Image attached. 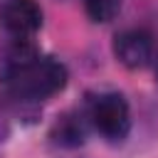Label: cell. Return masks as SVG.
Wrapping results in <instances>:
<instances>
[{
  "label": "cell",
  "mask_w": 158,
  "mask_h": 158,
  "mask_svg": "<svg viewBox=\"0 0 158 158\" xmlns=\"http://www.w3.org/2000/svg\"><path fill=\"white\" fill-rule=\"evenodd\" d=\"M67 67L54 57H35L32 62L5 72V86L15 99L44 101L67 86Z\"/></svg>",
  "instance_id": "6da1fadb"
},
{
  "label": "cell",
  "mask_w": 158,
  "mask_h": 158,
  "mask_svg": "<svg viewBox=\"0 0 158 158\" xmlns=\"http://www.w3.org/2000/svg\"><path fill=\"white\" fill-rule=\"evenodd\" d=\"M89 118H91L94 128H96L106 141H123V138L128 136L131 111H128V101H126L118 91L99 94V96L91 101Z\"/></svg>",
  "instance_id": "7a4b0ae2"
},
{
  "label": "cell",
  "mask_w": 158,
  "mask_h": 158,
  "mask_svg": "<svg viewBox=\"0 0 158 158\" xmlns=\"http://www.w3.org/2000/svg\"><path fill=\"white\" fill-rule=\"evenodd\" d=\"M0 25L10 37H32L42 27V7L37 0H5L0 5Z\"/></svg>",
  "instance_id": "3957f363"
},
{
  "label": "cell",
  "mask_w": 158,
  "mask_h": 158,
  "mask_svg": "<svg viewBox=\"0 0 158 158\" xmlns=\"http://www.w3.org/2000/svg\"><path fill=\"white\" fill-rule=\"evenodd\" d=\"M114 54L126 69H143L153 59V37L138 27L121 30L114 37Z\"/></svg>",
  "instance_id": "277c9868"
},
{
  "label": "cell",
  "mask_w": 158,
  "mask_h": 158,
  "mask_svg": "<svg viewBox=\"0 0 158 158\" xmlns=\"http://www.w3.org/2000/svg\"><path fill=\"white\" fill-rule=\"evenodd\" d=\"M37 54V47L32 44L30 37H5V42L0 44V59H2V69L10 72V69H17L27 62H32Z\"/></svg>",
  "instance_id": "5b68a950"
},
{
  "label": "cell",
  "mask_w": 158,
  "mask_h": 158,
  "mask_svg": "<svg viewBox=\"0 0 158 158\" xmlns=\"http://www.w3.org/2000/svg\"><path fill=\"white\" fill-rule=\"evenodd\" d=\"M52 138H54L57 143H62V146H77V143L84 141V126H81V121H79L77 116L64 114V116L54 123Z\"/></svg>",
  "instance_id": "8992f818"
},
{
  "label": "cell",
  "mask_w": 158,
  "mask_h": 158,
  "mask_svg": "<svg viewBox=\"0 0 158 158\" xmlns=\"http://www.w3.org/2000/svg\"><path fill=\"white\" fill-rule=\"evenodd\" d=\"M84 7L94 22H111L121 10V0H84Z\"/></svg>",
  "instance_id": "52a82bcc"
},
{
  "label": "cell",
  "mask_w": 158,
  "mask_h": 158,
  "mask_svg": "<svg viewBox=\"0 0 158 158\" xmlns=\"http://www.w3.org/2000/svg\"><path fill=\"white\" fill-rule=\"evenodd\" d=\"M156 77H158V62H156Z\"/></svg>",
  "instance_id": "ba28073f"
}]
</instances>
